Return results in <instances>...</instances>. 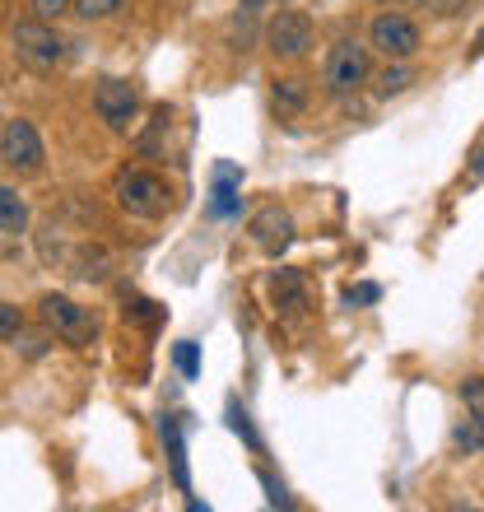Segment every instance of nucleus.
Returning <instances> with one entry per match:
<instances>
[{"mask_svg":"<svg viewBox=\"0 0 484 512\" xmlns=\"http://www.w3.org/2000/svg\"><path fill=\"white\" fill-rule=\"evenodd\" d=\"M112 196H117V205L131 219H163L168 205H173L168 182H163L159 173H149V168H121V173L112 177Z\"/></svg>","mask_w":484,"mask_h":512,"instance_id":"1","label":"nucleus"},{"mask_svg":"<svg viewBox=\"0 0 484 512\" xmlns=\"http://www.w3.org/2000/svg\"><path fill=\"white\" fill-rule=\"evenodd\" d=\"M10 42H14V56L24 61L28 70H38V75H47V70H56L61 61H66V38L52 28V19H19V24L10 28Z\"/></svg>","mask_w":484,"mask_h":512,"instance_id":"2","label":"nucleus"},{"mask_svg":"<svg viewBox=\"0 0 484 512\" xmlns=\"http://www.w3.org/2000/svg\"><path fill=\"white\" fill-rule=\"evenodd\" d=\"M38 322L47 326V336L66 340V345H75V350H84V345H94L98 340V317L89 308H80L75 298L66 294H47L38 303Z\"/></svg>","mask_w":484,"mask_h":512,"instance_id":"3","label":"nucleus"},{"mask_svg":"<svg viewBox=\"0 0 484 512\" xmlns=\"http://www.w3.org/2000/svg\"><path fill=\"white\" fill-rule=\"evenodd\" d=\"M322 80H326V94H336V98L359 94L363 84L373 80V61H368V47H363L359 38H340L336 47H331V56H326Z\"/></svg>","mask_w":484,"mask_h":512,"instance_id":"4","label":"nucleus"},{"mask_svg":"<svg viewBox=\"0 0 484 512\" xmlns=\"http://www.w3.org/2000/svg\"><path fill=\"white\" fill-rule=\"evenodd\" d=\"M42 159H47V149H42V135L28 117H10V122L0 126V163L10 173L33 177V173H42Z\"/></svg>","mask_w":484,"mask_h":512,"instance_id":"5","label":"nucleus"},{"mask_svg":"<svg viewBox=\"0 0 484 512\" xmlns=\"http://www.w3.org/2000/svg\"><path fill=\"white\" fill-rule=\"evenodd\" d=\"M312 19L303 10H280L266 24V47L275 61H303L312 52Z\"/></svg>","mask_w":484,"mask_h":512,"instance_id":"6","label":"nucleus"},{"mask_svg":"<svg viewBox=\"0 0 484 512\" xmlns=\"http://www.w3.org/2000/svg\"><path fill=\"white\" fill-rule=\"evenodd\" d=\"M368 47L387 56V61H410L419 52V24L410 14H377L373 28H368Z\"/></svg>","mask_w":484,"mask_h":512,"instance_id":"7","label":"nucleus"},{"mask_svg":"<svg viewBox=\"0 0 484 512\" xmlns=\"http://www.w3.org/2000/svg\"><path fill=\"white\" fill-rule=\"evenodd\" d=\"M94 112H98V122L108 126L112 135H126L135 126V112H140V94H135V84H126V80H98Z\"/></svg>","mask_w":484,"mask_h":512,"instance_id":"8","label":"nucleus"},{"mask_svg":"<svg viewBox=\"0 0 484 512\" xmlns=\"http://www.w3.org/2000/svg\"><path fill=\"white\" fill-rule=\"evenodd\" d=\"M247 233H252V243L266 256H280L284 247L294 243V215L280 210V205H266V210H256V215L247 219Z\"/></svg>","mask_w":484,"mask_h":512,"instance_id":"9","label":"nucleus"},{"mask_svg":"<svg viewBox=\"0 0 484 512\" xmlns=\"http://www.w3.org/2000/svg\"><path fill=\"white\" fill-rule=\"evenodd\" d=\"M270 303L280 312H303L308 308V284H303V270L280 266L270 275Z\"/></svg>","mask_w":484,"mask_h":512,"instance_id":"10","label":"nucleus"},{"mask_svg":"<svg viewBox=\"0 0 484 512\" xmlns=\"http://www.w3.org/2000/svg\"><path fill=\"white\" fill-rule=\"evenodd\" d=\"M0 233H5V243H14V238H24L28 233V205L10 182L0 187Z\"/></svg>","mask_w":484,"mask_h":512,"instance_id":"11","label":"nucleus"},{"mask_svg":"<svg viewBox=\"0 0 484 512\" xmlns=\"http://www.w3.org/2000/svg\"><path fill=\"white\" fill-rule=\"evenodd\" d=\"M163 443H168V461H173V480L177 489L187 494L191 489V475H187V447H182V424L173 415H163Z\"/></svg>","mask_w":484,"mask_h":512,"instance_id":"12","label":"nucleus"},{"mask_svg":"<svg viewBox=\"0 0 484 512\" xmlns=\"http://www.w3.org/2000/svg\"><path fill=\"white\" fill-rule=\"evenodd\" d=\"M270 98H275V112H280V117H298V112L308 108V84L298 80V75H284V80H275Z\"/></svg>","mask_w":484,"mask_h":512,"instance_id":"13","label":"nucleus"},{"mask_svg":"<svg viewBox=\"0 0 484 512\" xmlns=\"http://www.w3.org/2000/svg\"><path fill=\"white\" fill-rule=\"evenodd\" d=\"M210 210H215L219 219L238 210V168H229V163H219V168H215V191H210Z\"/></svg>","mask_w":484,"mask_h":512,"instance_id":"14","label":"nucleus"},{"mask_svg":"<svg viewBox=\"0 0 484 512\" xmlns=\"http://www.w3.org/2000/svg\"><path fill=\"white\" fill-rule=\"evenodd\" d=\"M108 266H112V256L103 247H80V252L70 256V270L80 280H108Z\"/></svg>","mask_w":484,"mask_h":512,"instance_id":"15","label":"nucleus"},{"mask_svg":"<svg viewBox=\"0 0 484 512\" xmlns=\"http://www.w3.org/2000/svg\"><path fill=\"white\" fill-rule=\"evenodd\" d=\"M415 84V70L405 66V61H391L382 75H377V98H396V94H405Z\"/></svg>","mask_w":484,"mask_h":512,"instance_id":"16","label":"nucleus"},{"mask_svg":"<svg viewBox=\"0 0 484 512\" xmlns=\"http://www.w3.org/2000/svg\"><path fill=\"white\" fill-rule=\"evenodd\" d=\"M256 14H261V0H242V5H238V19H233V33H229L238 52H247V42H252Z\"/></svg>","mask_w":484,"mask_h":512,"instance_id":"17","label":"nucleus"},{"mask_svg":"<svg viewBox=\"0 0 484 512\" xmlns=\"http://www.w3.org/2000/svg\"><path fill=\"white\" fill-rule=\"evenodd\" d=\"M452 443H457V452H480L484 447V419L466 415L457 424V433H452Z\"/></svg>","mask_w":484,"mask_h":512,"instance_id":"18","label":"nucleus"},{"mask_svg":"<svg viewBox=\"0 0 484 512\" xmlns=\"http://www.w3.org/2000/svg\"><path fill=\"white\" fill-rule=\"evenodd\" d=\"M121 10H126V0H75V14L89 19V24H103V19H112Z\"/></svg>","mask_w":484,"mask_h":512,"instance_id":"19","label":"nucleus"},{"mask_svg":"<svg viewBox=\"0 0 484 512\" xmlns=\"http://www.w3.org/2000/svg\"><path fill=\"white\" fill-rule=\"evenodd\" d=\"M0 336H5V345H19V336H24V322H19V308L14 303H0Z\"/></svg>","mask_w":484,"mask_h":512,"instance_id":"20","label":"nucleus"},{"mask_svg":"<svg viewBox=\"0 0 484 512\" xmlns=\"http://www.w3.org/2000/svg\"><path fill=\"white\" fill-rule=\"evenodd\" d=\"M461 405H466V415L484 419V378H466V382H461Z\"/></svg>","mask_w":484,"mask_h":512,"instance_id":"21","label":"nucleus"},{"mask_svg":"<svg viewBox=\"0 0 484 512\" xmlns=\"http://www.w3.org/2000/svg\"><path fill=\"white\" fill-rule=\"evenodd\" d=\"M126 322H159V303H149V298H126Z\"/></svg>","mask_w":484,"mask_h":512,"instance_id":"22","label":"nucleus"},{"mask_svg":"<svg viewBox=\"0 0 484 512\" xmlns=\"http://www.w3.org/2000/svg\"><path fill=\"white\" fill-rule=\"evenodd\" d=\"M466 5H471V0H419V10L438 14V19H452V14H461Z\"/></svg>","mask_w":484,"mask_h":512,"instance_id":"23","label":"nucleus"},{"mask_svg":"<svg viewBox=\"0 0 484 512\" xmlns=\"http://www.w3.org/2000/svg\"><path fill=\"white\" fill-rule=\"evenodd\" d=\"M66 10H75V0H33V14H38V19H61Z\"/></svg>","mask_w":484,"mask_h":512,"instance_id":"24","label":"nucleus"},{"mask_svg":"<svg viewBox=\"0 0 484 512\" xmlns=\"http://www.w3.org/2000/svg\"><path fill=\"white\" fill-rule=\"evenodd\" d=\"M173 359H177V368H182L187 378H196V345H191V340H177Z\"/></svg>","mask_w":484,"mask_h":512,"instance_id":"25","label":"nucleus"},{"mask_svg":"<svg viewBox=\"0 0 484 512\" xmlns=\"http://www.w3.org/2000/svg\"><path fill=\"white\" fill-rule=\"evenodd\" d=\"M377 298H382V289H377V284H350V289H345V303H377Z\"/></svg>","mask_w":484,"mask_h":512,"instance_id":"26","label":"nucleus"},{"mask_svg":"<svg viewBox=\"0 0 484 512\" xmlns=\"http://www.w3.org/2000/svg\"><path fill=\"white\" fill-rule=\"evenodd\" d=\"M471 177H475V182H480V177H484V149H480V154H475V163H471Z\"/></svg>","mask_w":484,"mask_h":512,"instance_id":"27","label":"nucleus"},{"mask_svg":"<svg viewBox=\"0 0 484 512\" xmlns=\"http://www.w3.org/2000/svg\"><path fill=\"white\" fill-rule=\"evenodd\" d=\"M377 5H387V0H377Z\"/></svg>","mask_w":484,"mask_h":512,"instance_id":"28","label":"nucleus"}]
</instances>
